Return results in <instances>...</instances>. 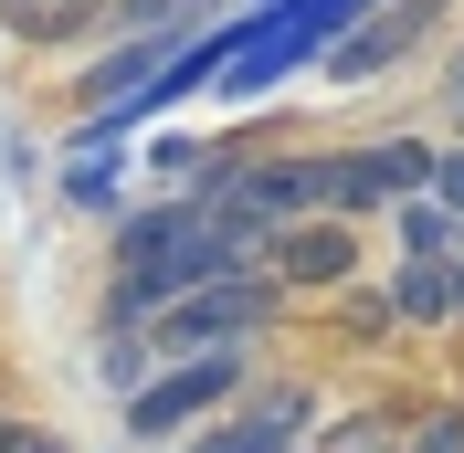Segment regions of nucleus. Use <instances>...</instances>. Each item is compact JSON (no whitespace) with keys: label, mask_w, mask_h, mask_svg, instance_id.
<instances>
[{"label":"nucleus","mask_w":464,"mask_h":453,"mask_svg":"<svg viewBox=\"0 0 464 453\" xmlns=\"http://www.w3.org/2000/svg\"><path fill=\"white\" fill-rule=\"evenodd\" d=\"M222 264H243V243L211 222V200H159V211H138V222H116L106 327H127V338H138V327L169 306V295H190V284L222 275Z\"/></svg>","instance_id":"obj_1"},{"label":"nucleus","mask_w":464,"mask_h":453,"mask_svg":"<svg viewBox=\"0 0 464 453\" xmlns=\"http://www.w3.org/2000/svg\"><path fill=\"white\" fill-rule=\"evenodd\" d=\"M264 316H275V264H222V275H201L190 284V295H169V306L148 316V338L169 348V359H190V348H243L264 327Z\"/></svg>","instance_id":"obj_2"},{"label":"nucleus","mask_w":464,"mask_h":453,"mask_svg":"<svg viewBox=\"0 0 464 453\" xmlns=\"http://www.w3.org/2000/svg\"><path fill=\"white\" fill-rule=\"evenodd\" d=\"M232 400H243V348H190V359H169L159 380L127 390V432H138V443H169V432L211 422Z\"/></svg>","instance_id":"obj_3"},{"label":"nucleus","mask_w":464,"mask_h":453,"mask_svg":"<svg viewBox=\"0 0 464 453\" xmlns=\"http://www.w3.org/2000/svg\"><path fill=\"white\" fill-rule=\"evenodd\" d=\"M433 22H443V0H380V11H359V22H348L317 63L338 74V85H370V74H391V63H401Z\"/></svg>","instance_id":"obj_4"},{"label":"nucleus","mask_w":464,"mask_h":453,"mask_svg":"<svg viewBox=\"0 0 464 453\" xmlns=\"http://www.w3.org/2000/svg\"><path fill=\"white\" fill-rule=\"evenodd\" d=\"M275 284H348V264H359V243H348V222L338 211H306V222H285L275 232Z\"/></svg>","instance_id":"obj_5"},{"label":"nucleus","mask_w":464,"mask_h":453,"mask_svg":"<svg viewBox=\"0 0 464 453\" xmlns=\"http://www.w3.org/2000/svg\"><path fill=\"white\" fill-rule=\"evenodd\" d=\"M306 432V390H275V400H243L232 422H211L190 453H285Z\"/></svg>","instance_id":"obj_6"},{"label":"nucleus","mask_w":464,"mask_h":453,"mask_svg":"<svg viewBox=\"0 0 464 453\" xmlns=\"http://www.w3.org/2000/svg\"><path fill=\"white\" fill-rule=\"evenodd\" d=\"M391 295H401L411 327H443V316H464V264H454V254H411Z\"/></svg>","instance_id":"obj_7"},{"label":"nucleus","mask_w":464,"mask_h":453,"mask_svg":"<svg viewBox=\"0 0 464 453\" xmlns=\"http://www.w3.org/2000/svg\"><path fill=\"white\" fill-rule=\"evenodd\" d=\"M391 211H401V243H411V254H454V232H464V211H443L433 190H411V200H391Z\"/></svg>","instance_id":"obj_8"},{"label":"nucleus","mask_w":464,"mask_h":453,"mask_svg":"<svg viewBox=\"0 0 464 453\" xmlns=\"http://www.w3.org/2000/svg\"><path fill=\"white\" fill-rule=\"evenodd\" d=\"M74 200H85V211H116V169L106 159H74Z\"/></svg>","instance_id":"obj_9"},{"label":"nucleus","mask_w":464,"mask_h":453,"mask_svg":"<svg viewBox=\"0 0 464 453\" xmlns=\"http://www.w3.org/2000/svg\"><path fill=\"white\" fill-rule=\"evenodd\" d=\"M0 453H74L63 432H43V422H0Z\"/></svg>","instance_id":"obj_10"},{"label":"nucleus","mask_w":464,"mask_h":453,"mask_svg":"<svg viewBox=\"0 0 464 453\" xmlns=\"http://www.w3.org/2000/svg\"><path fill=\"white\" fill-rule=\"evenodd\" d=\"M433 200H443V211H464V148H443V159H433Z\"/></svg>","instance_id":"obj_11"},{"label":"nucleus","mask_w":464,"mask_h":453,"mask_svg":"<svg viewBox=\"0 0 464 453\" xmlns=\"http://www.w3.org/2000/svg\"><path fill=\"white\" fill-rule=\"evenodd\" d=\"M422 453H464V411H443V422H422Z\"/></svg>","instance_id":"obj_12"},{"label":"nucleus","mask_w":464,"mask_h":453,"mask_svg":"<svg viewBox=\"0 0 464 453\" xmlns=\"http://www.w3.org/2000/svg\"><path fill=\"white\" fill-rule=\"evenodd\" d=\"M454 95H464V53H454Z\"/></svg>","instance_id":"obj_13"}]
</instances>
